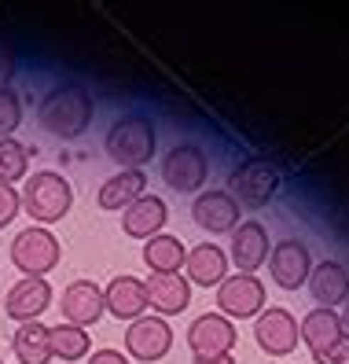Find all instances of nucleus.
I'll list each match as a JSON object with an SVG mask.
<instances>
[{
	"label": "nucleus",
	"mask_w": 349,
	"mask_h": 364,
	"mask_svg": "<svg viewBox=\"0 0 349 364\" xmlns=\"http://www.w3.org/2000/svg\"><path fill=\"white\" fill-rule=\"evenodd\" d=\"M92 111H96V103L89 89H81V85H55L41 100L37 122H41V129L59 140H77L92 125Z\"/></svg>",
	"instance_id": "nucleus-1"
},
{
	"label": "nucleus",
	"mask_w": 349,
	"mask_h": 364,
	"mask_svg": "<svg viewBox=\"0 0 349 364\" xmlns=\"http://www.w3.org/2000/svg\"><path fill=\"white\" fill-rule=\"evenodd\" d=\"M18 199H23V210L30 213L41 228H48V225L63 221L70 213L74 188H70V181L63 177V173H55V169H41V173L26 177L23 191H18Z\"/></svg>",
	"instance_id": "nucleus-2"
},
{
	"label": "nucleus",
	"mask_w": 349,
	"mask_h": 364,
	"mask_svg": "<svg viewBox=\"0 0 349 364\" xmlns=\"http://www.w3.org/2000/svg\"><path fill=\"white\" fill-rule=\"evenodd\" d=\"M103 147L111 162H118L122 169H144L155 155V125L144 114H125L107 129Z\"/></svg>",
	"instance_id": "nucleus-3"
},
{
	"label": "nucleus",
	"mask_w": 349,
	"mask_h": 364,
	"mask_svg": "<svg viewBox=\"0 0 349 364\" xmlns=\"http://www.w3.org/2000/svg\"><path fill=\"white\" fill-rule=\"evenodd\" d=\"M279 188V169L269 159H247L232 169L228 177V196L239 203V210H261Z\"/></svg>",
	"instance_id": "nucleus-4"
},
{
	"label": "nucleus",
	"mask_w": 349,
	"mask_h": 364,
	"mask_svg": "<svg viewBox=\"0 0 349 364\" xmlns=\"http://www.w3.org/2000/svg\"><path fill=\"white\" fill-rule=\"evenodd\" d=\"M63 262V247L55 240V232L30 225L11 240V265L23 276H48Z\"/></svg>",
	"instance_id": "nucleus-5"
},
{
	"label": "nucleus",
	"mask_w": 349,
	"mask_h": 364,
	"mask_svg": "<svg viewBox=\"0 0 349 364\" xmlns=\"http://www.w3.org/2000/svg\"><path fill=\"white\" fill-rule=\"evenodd\" d=\"M173 350V328L166 316H155V313H144L140 320H133V324L125 328V353L136 357L144 364H155L162 360L166 353Z\"/></svg>",
	"instance_id": "nucleus-6"
},
{
	"label": "nucleus",
	"mask_w": 349,
	"mask_h": 364,
	"mask_svg": "<svg viewBox=\"0 0 349 364\" xmlns=\"http://www.w3.org/2000/svg\"><path fill=\"white\" fill-rule=\"evenodd\" d=\"M206 173H210V159L199 144H177L173 151L162 159V177L173 191H199L206 184Z\"/></svg>",
	"instance_id": "nucleus-7"
},
{
	"label": "nucleus",
	"mask_w": 349,
	"mask_h": 364,
	"mask_svg": "<svg viewBox=\"0 0 349 364\" xmlns=\"http://www.w3.org/2000/svg\"><path fill=\"white\" fill-rule=\"evenodd\" d=\"M217 309L228 320H250L265 309V284L257 276H247V272H235L228 280L217 287Z\"/></svg>",
	"instance_id": "nucleus-8"
},
{
	"label": "nucleus",
	"mask_w": 349,
	"mask_h": 364,
	"mask_svg": "<svg viewBox=\"0 0 349 364\" xmlns=\"http://www.w3.org/2000/svg\"><path fill=\"white\" fill-rule=\"evenodd\" d=\"M309 272H313V258H309V247L301 240H279L269 250V276L276 287L298 291L309 284Z\"/></svg>",
	"instance_id": "nucleus-9"
},
{
	"label": "nucleus",
	"mask_w": 349,
	"mask_h": 364,
	"mask_svg": "<svg viewBox=\"0 0 349 364\" xmlns=\"http://www.w3.org/2000/svg\"><path fill=\"white\" fill-rule=\"evenodd\" d=\"M254 338H257V346L265 350L269 357L294 353V346H298V320H294V313L283 309V306L261 309L257 320H254Z\"/></svg>",
	"instance_id": "nucleus-10"
},
{
	"label": "nucleus",
	"mask_w": 349,
	"mask_h": 364,
	"mask_svg": "<svg viewBox=\"0 0 349 364\" xmlns=\"http://www.w3.org/2000/svg\"><path fill=\"white\" fill-rule=\"evenodd\" d=\"M239 342V331L228 316L221 313H203L188 324V346L195 357H213V353H232Z\"/></svg>",
	"instance_id": "nucleus-11"
},
{
	"label": "nucleus",
	"mask_w": 349,
	"mask_h": 364,
	"mask_svg": "<svg viewBox=\"0 0 349 364\" xmlns=\"http://www.w3.org/2000/svg\"><path fill=\"white\" fill-rule=\"evenodd\" d=\"M269 232L261 221H239L232 228V250H228V262L239 269V272H247L254 276L261 265L269 262Z\"/></svg>",
	"instance_id": "nucleus-12"
},
{
	"label": "nucleus",
	"mask_w": 349,
	"mask_h": 364,
	"mask_svg": "<svg viewBox=\"0 0 349 364\" xmlns=\"http://www.w3.org/2000/svg\"><path fill=\"white\" fill-rule=\"evenodd\" d=\"M191 218L203 232L210 235H221V232H232L239 225V203L228 196L225 188H210V191H199L191 203Z\"/></svg>",
	"instance_id": "nucleus-13"
},
{
	"label": "nucleus",
	"mask_w": 349,
	"mask_h": 364,
	"mask_svg": "<svg viewBox=\"0 0 349 364\" xmlns=\"http://www.w3.org/2000/svg\"><path fill=\"white\" fill-rule=\"evenodd\" d=\"M52 294L55 291L45 276H23V280L4 294V313L11 320H18V324H30V320H37L52 306Z\"/></svg>",
	"instance_id": "nucleus-14"
},
{
	"label": "nucleus",
	"mask_w": 349,
	"mask_h": 364,
	"mask_svg": "<svg viewBox=\"0 0 349 364\" xmlns=\"http://www.w3.org/2000/svg\"><path fill=\"white\" fill-rule=\"evenodd\" d=\"M144 291H147V306L155 309V316H173L191 306V284L181 272H151L144 280Z\"/></svg>",
	"instance_id": "nucleus-15"
},
{
	"label": "nucleus",
	"mask_w": 349,
	"mask_h": 364,
	"mask_svg": "<svg viewBox=\"0 0 349 364\" xmlns=\"http://www.w3.org/2000/svg\"><path fill=\"white\" fill-rule=\"evenodd\" d=\"M63 324H74V328H85L89 324H100V316L107 313L103 306V287L92 284V280H74L67 291H63Z\"/></svg>",
	"instance_id": "nucleus-16"
},
{
	"label": "nucleus",
	"mask_w": 349,
	"mask_h": 364,
	"mask_svg": "<svg viewBox=\"0 0 349 364\" xmlns=\"http://www.w3.org/2000/svg\"><path fill=\"white\" fill-rule=\"evenodd\" d=\"M103 306L114 320H140L147 313V291H144V280L136 276H114L111 284L103 287Z\"/></svg>",
	"instance_id": "nucleus-17"
},
{
	"label": "nucleus",
	"mask_w": 349,
	"mask_h": 364,
	"mask_svg": "<svg viewBox=\"0 0 349 364\" xmlns=\"http://www.w3.org/2000/svg\"><path fill=\"white\" fill-rule=\"evenodd\" d=\"M169 221V210H166V199L159 196H140L133 206L122 210V232L133 235V240H151V235H159Z\"/></svg>",
	"instance_id": "nucleus-18"
},
{
	"label": "nucleus",
	"mask_w": 349,
	"mask_h": 364,
	"mask_svg": "<svg viewBox=\"0 0 349 364\" xmlns=\"http://www.w3.org/2000/svg\"><path fill=\"white\" fill-rule=\"evenodd\" d=\"M188 284H199V287H221L228 280V254L225 247L217 243H199L188 250Z\"/></svg>",
	"instance_id": "nucleus-19"
},
{
	"label": "nucleus",
	"mask_w": 349,
	"mask_h": 364,
	"mask_svg": "<svg viewBox=\"0 0 349 364\" xmlns=\"http://www.w3.org/2000/svg\"><path fill=\"white\" fill-rule=\"evenodd\" d=\"M140 196H147V173L144 169H118L114 177H107L96 191L100 210H125L133 206Z\"/></svg>",
	"instance_id": "nucleus-20"
},
{
	"label": "nucleus",
	"mask_w": 349,
	"mask_h": 364,
	"mask_svg": "<svg viewBox=\"0 0 349 364\" xmlns=\"http://www.w3.org/2000/svg\"><path fill=\"white\" fill-rule=\"evenodd\" d=\"M309 294L316 298L320 309H335L345 306L349 298V269L338 262H320L309 272Z\"/></svg>",
	"instance_id": "nucleus-21"
},
{
	"label": "nucleus",
	"mask_w": 349,
	"mask_h": 364,
	"mask_svg": "<svg viewBox=\"0 0 349 364\" xmlns=\"http://www.w3.org/2000/svg\"><path fill=\"white\" fill-rule=\"evenodd\" d=\"M342 320L335 309H313V313H305V320L298 324V338L309 346V353H323L327 346H335V342L342 338Z\"/></svg>",
	"instance_id": "nucleus-22"
},
{
	"label": "nucleus",
	"mask_w": 349,
	"mask_h": 364,
	"mask_svg": "<svg viewBox=\"0 0 349 364\" xmlns=\"http://www.w3.org/2000/svg\"><path fill=\"white\" fill-rule=\"evenodd\" d=\"M188 262V247L177 240V235H151L144 243V265L151 272H181Z\"/></svg>",
	"instance_id": "nucleus-23"
},
{
	"label": "nucleus",
	"mask_w": 349,
	"mask_h": 364,
	"mask_svg": "<svg viewBox=\"0 0 349 364\" xmlns=\"http://www.w3.org/2000/svg\"><path fill=\"white\" fill-rule=\"evenodd\" d=\"M11 350L18 357V364H48L52 360V346H48V328L30 320V324H18Z\"/></svg>",
	"instance_id": "nucleus-24"
},
{
	"label": "nucleus",
	"mask_w": 349,
	"mask_h": 364,
	"mask_svg": "<svg viewBox=\"0 0 349 364\" xmlns=\"http://www.w3.org/2000/svg\"><path fill=\"white\" fill-rule=\"evenodd\" d=\"M48 346H52V357H59V360H81L92 350V338L85 328L55 324V328H48Z\"/></svg>",
	"instance_id": "nucleus-25"
},
{
	"label": "nucleus",
	"mask_w": 349,
	"mask_h": 364,
	"mask_svg": "<svg viewBox=\"0 0 349 364\" xmlns=\"http://www.w3.org/2000/svg\"><path fill=\"white\" fill-rule=\"evenodd\" d=\"M30 177V147L15 136L0 140V184H15Z\"/></svg>",
	"instance_id": "nucleus-26"
},
{
	"label": "nucleus",
	"mask_w": 349,
	"mask_h": 364,
	"mask_svg": "<svg viewBox=\"0 0 349 364\" xmlns=\"http://www.w3.org/2000/svg\"><path fill=\"white\" fill-rule=\"evenodd\" d=\"M23 125V103L15 89H0V140H8Z\"/></svg>",
	"instance_id": "nucleus-27"
},
{
	"label": "nucleus",
	"mask_w": 349,
	"mask_h": 364,
	"mask_svg": "<svg viewBox=\"0 0 349 364\" xmlns=\"http://www.w3.org/2000/svg\"><path fill=\"white\" fill-rule=\"evenodd\" d=\"M18 210H23V199H18L15 184H0V228H8L18 218Z\"/></svg>",
	"instance_id": "nucleus-28"
},
{
	"label": "nucleus",
	"mask_w": 349,
	"mask_h": 364,
	"mask_svg": "<svg viewBox=\"0 0 349 364\" xmlns=\"http://www.w3.org/2000/svg\"><path fill=\"white\" fill-rule=\"evenodd\" d=\"M316 364H349V335H342L335 346H327L323 353H313Z\"/></svg>",
	"instance_id": "nucleus-29"
},
{
	"label": "nucleus",
	"mask_w": 349,
	"mask_h": 364,
	"mask_svg": "<svg viewBox=\"0 0 349 364\" xmlns=\"http://www.w3.org/2000/svg\"><path fill=\"white\" fill-rule=\"evenodd\" d=\"M85 364H129V357H125L122 350H96Z\"/></svg>",
	"instance_id": "nucleus-30"
},
{
	"label": "nucleus",
	"mask_w": 349,
	"mask_h": 364,
	"mask_svg": "<svg viewBox=\"0 0 349 364\" xmlns=\"http://www.w3.org/2000/svg\"><path fill=\"white\" fill-rule=\"evenodd\" d=\"M15 74V59L8 48H0V89H8V77Z\"/></svg>",
	"instance_id": "nucleus-31"
},
{
	"label": "nucleus",
	"mask_w": 349,
	"mask_h": 364,
	"mask_svg": "<svg viewBox=\"0 0 349 364\" xmlns=\"http://www.w3.org/2000/svg\"><path fill=\"white\" fill-rule=\"evenodd\" d=\"M191 364H239L232 353H213V357H195Z\"/></svg>",
	"instance_id": "nucleus-32"
},
{
	"label": "nucleus",
	"mask_w": 349,
	"mask_h": 364,
	"mask_svg": "<svg viewBox=\"0 0 349 364\" xmlns=\"http://www.w3.org/2000/svg\"><path fill=\"white\" fill-rule=\"evenodd\" d=\"M338 320H342V331L349 335V298H345V306H342V313H338Z\"/></svg>",
	"instance_id": "nucleus-33"
},
{
	"label": "nucleus",
	"mask_w": 349,
	"mask_h": 364,
	"mask_svg": "<svg viewBox=\"0 0 349 364\" xmlns=\"http://www.w3.org/2000/svg\"><path fill=\"white\" fill-rule=\"evenodd\" d=\"M0 364H4V357H0Z\"/></svg>",
	"instance_id": "nucleus-34"
}]
</instances>
